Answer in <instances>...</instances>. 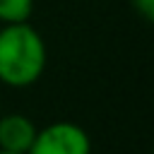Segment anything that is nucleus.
Returning <instances> with one entry per match:
<instances>
[{"label": "nucleus", "mask_w": 154, "mask_h": 154, "mask_svg": "<svg viewBox=\"0 0 154 154\" xmlns=\"http://www.w3.org/2000/svg\"><path fill=\"white\" fill-rule=\"evenodd\" d=\"M0 154H19V152H7V149H0Z\"/></svg>", "instance_id": "6"}, {"label": "nucleus", "mask_w": 154, "mask_h": 154, "mask_svg": "<svg viewBox=\"0 0 154 154\" xmlns=\"http://www.w3.org/2000/svg\"><path fill=\"white\" fill-rule=\"evenodd\" d=\"M36 123L22 113H7L0 118V149L26 154L34 137H36Z\"/></svg>", "instance_id": "3"}, {"label": "nucleus", "mask_w": 154, "mask_h": 154, "mask_svg": "<svg viewBox=\"0 0 154 154\" xmlns=\"http://www.w3.org/2000/svg\"><path fill=\"white\" fill-rule=\"evenodd\" d=\"M34 12V0H0V24L29 22Z\"/></svg>", "instance_id": "4"}, {"label": "nucleus", "mask_w": 154, "mask_h": 154, "mask_svg": "<svg viewBox=\"0 0 154 154\" xmlns=\"http://www.w3.org/2000/svg\"><path fill=\"white\" fill-rule=\"evenodd\" d=\"M132 5H135V10H137L147 22L154 19V0H132Z\"/></svg>", "instance_id": "5"}, {"label": "nucleus", "mask_w": 154, "mask_h": 154, "mask_svg": "<svg viewBox=\"0 0 154 154\" xmlns=\"http://www.w3.org/2000/svg\"><path fill=\"white\" fill-rule=\"evenodd\" d=\"M46 43L41 34L29 24L0 26V82L12 89H24L38 82L46 70Z\"/></svg>", "instance_id": "1"}, {"label": "nucleus", "mask_w": 154, "mask_h": 154, "mask_svg": "<svg viewBox=\"0 0 154 154\" xmlns=\"http://www.w3.org/2000/svg\"><path fill=\"white\" fill-rule=\"evenodd\" d=\"M0 26H2V24H0Z\"/></svg>", "instance_id": "7"}, {"label": "nucleus", "mask_w": 154, "mask_h": 154, "mask_svg": "<svg viewBox=\"0 0 154 154\" xmlns=\"http://www.w3.org/2000/svg\"><path fill=\"white\" fill-rule=\"evenodd\" d=\"M26 154H91L87 130L72 120H55L36 130Z\"/></svg>", "instance_id": "2"}]
</instances>
